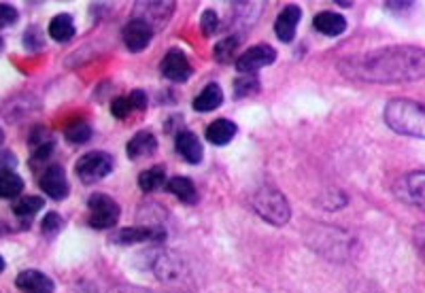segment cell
Instances as JSON below:
<instances>
[{
  "label": "cell",
  "instance_id": "cell-11",
  "mask_svg": "<svg viewBox=\"0 0 425 293\" xmlns=\"http://www.w3.org/2000/svg\"><path fill=\"white\" fill-rule=\"evenodd\" d=\"M160 73L172 83H183V81H187L191 77V64H189V60L185 58L183 51L170 49L164 56L162 64H160Z\"/></svg>",
  "mask_w": 425,
  "mask_h": 293
},
{
  "label": "cell",
  "instance_id": "cell-24",
  "mask_svg": "<svg viewBox=\"0 0 425 293\" xmlns=\"http://www.w3.org/2000/svg\"><path fill=\"white\" fill-rule=\"evenodd\" d=\"M24 192V181L20 175H15L13 170H7L0 177V196L5 200H13Z\"/></svg>",
  "mask_w": 425,
  "mask_h": 293
},
{
  "label": "cell",
  "instance_id": "cell-23",
  "mask_svg": "<svg viewBox=\"0 0 425 293\" xmlns=\"http://www.w3.org/2000/svg\"><path fill=\"white\" fill-rule=\"evenodd\" d=\"M164 185H168L164 166H151V168H147V170H143L139 175V187L143 192H158Z\"/></svg>",
  "mask_w": 425,
  "mask_h": 293
},
{
  "label": "cell",
  "instance_id": "cell-8",
  "mask_svg": "<svg viewBox=\"0 0 425 293\" xmlns=\"http://www.w3.org/2000/svg\"><path fill=\"white\" fill-rule=\"evenodd\" d=\"M277 60V51L274 47L270 45H253L249 47L245 54L239 56L236 60V70L241 75H255V70L264 68V66H270L272 62Z\"/></svg>",
  "mask_w": 425,
  "mask_h": 293
},
{
  "label": "cell",
  "instance_id": "cell-36",
  "mask_svg": "<svg viewBox=\"0 0 425 293\" xmlns=\"http://www.w3.org/2000/svg\"><path fill=\"white\" fill-rule=\"evenodd\" d=\"M15 164H18L15 156H13L11 151H7V149H5V151H3V170H7V166H11V168H13Z\"/></svg>",
  "mask_w": 425,
  "mask_h": 293
},
{
  "label": "cell",
  "instance_id": "cell-7",
  "mask_svg": "<svg viewBox=\"0 0 425 293\" xmlns=\"http://www.w3.org/2000/svg\"><path fill=\"white\" fill-rule=\"evenodd\" d=\"M398 198L410 206L425 211V170L404 175L398 183Z\"/></svg>",
  "mask_w": 425,
  "mask_h": 293
},
{
  "label": "cell",
  "instance_id": "cell-32",
  "mask_svg": "<svg viewBox=\"0 0 425 293\" xmlns=\"http://www.w3.org/2000/svg\"><path fill=\"white\" fill-rule=\"evenodd\" d=\"M18 11L11 7V5H7V3H3L0 5V24H3V28H7V26H13L15 22H18Z\"/></svg>",
  "mask_w": 425,
  "mask_h": 293
},
{
  "label": "cell",
  "instance_id": "cell-4",
  "mask_svg": "<svg viewBox=\"0 0 425 293\" xmlns=\"http://www.w3.org/2000/svg\"><path fill=\"white\" fill-rule=\"evenodd\" d=\"M122 208L120 204L104 194H91L87 198V225L94 230H109L120 221Z\"/></svg>",
  "mask_w": 425,
  "mask_h": 293
},
{
  "label": "cell",
  "instance_id": "cell-6",
  "mask_svg": "<svg viewBox=\"0 0 425 293\" xmlns=\"http://www.w3.org/2000/svg\"><path fill=\"white\" fill-rule=\"evenodd\" d=\"M166 238V230L162 225H132L122 227L111 234L115 244H141V242H162Z\"/></svg>",
  "mask_w": 425,
  "mask_h": 293
},
{
  "label": "cell",
  "instance_id": "cell-28",
  "mask_svg": "<svg viewBox=\"0 0 425 293\" xmlns=\"http://www.w3.org/2000/svg\"><path fill=\"white\" fill-rule=\"evenodd\" d=\"M239 37H228V39H222L217 45H215V58L220 62H230V58L234 56L236 47H239Z\"/></svg>",
  "mask_w": 425,
  "mask_h": 293
},
{
  "label": "cell",
  "instance_id": "cell-17",
  "mask_svg": "<svg viewBox=\"0 0 425 293\" xmlns=\"http://www.w3.org/2000/svg\"><path fill=\"white\" fill-rule=\"evenodd\" d=\"M312 26L317 32H322L324 37H338L347 30V22L343 15L334 13V11H322L317 13L312 20Z\"/></svg>",
  "mask_w": 425,
  "mask_h": 293
},
{
  "label": "cell",
  "instance_id": "cell-12",
  "mask_svg": "<svg viewBox=\"0 0 425 293\" xmlns=\"http://www.w3.org/2000/svg\"><path fill=\"white\" fill-rule=\"evenodd\" d=\"M15 287L22 293H56L53 280L41 270H24L15 278Z\"/></svg>",
  "mask_w": 425,
  "mask_h": 293
},
{
  "label": "cell",
  "instance_id": "cell-27",
  "mask_svg": "<svg viewBox=\"0 0 425 293\" xmlns=\"http://www.w3.org/2000/svg\"><path fill=\"white\" fill-rule=\"evenodd\" d=\"M260 92V79L255 75H239L234 81V96L247 98Z\"/></svg>",
  "mask_w": 425,
  "mask_h": 293
},
{
  "label": "cell",
  "instance_id": "cell-2",
  "mask_svg": "<svg viewBox=\"0 0 425 293\" xmlns=\"http://www.w3.org/2000/svg\"><path fill=\"white\" fill-rule=\"evenodd\" d=\"M383 117L395 134L425 140V104L408 98H393L387 102Z\"/></svg>",
  "mask_w": 425,
  "mask_h": 293
},
{
  "label": "cell",
  "instance_id": "cell-22",
  "mask_svg": "<svg viewBox=\"0 0 425 293\" xmlns=\"http://www.w3.org/2000/svg\"><path fill=\"white\" fill-rule=\"evenodd\" d=\"M49 37L58 43H66L75 37V22L68 13H60L49 24Z\"/></svg>",
  "mask_w": 425,
  "mask_h": 293
},
{
  "label": "cell",
  "instance_id": "cell-31",
  "mask_svg": "<svg viewBox=\"0 0 425 293\" xmlns=\"http://www.w3.org/2000/svg\"><path fill=\"white\" fill-rule=\"evenodd\" d=\"M200 26H202L204 37H212V32H215V30L220 28V18H217V13L212 11V9H206V11L202 13V22H200Z\"/></svg>",
  "mask_w": 425,
  "mask_h": 293
},
{
  "label": "cell",
  "instance_id": "cell-26",
  "mask_svg": "<svg viewBox=\"0 0 425 293\" xmlns=\"http://www.w3.org/2000/svg\"><path fill=\"white\" fill-rule=\"evenodd\" d=\"M43 206H45V200H43V198H39V196H24V198H20V200L15 202L13 213H15L18 217H22V219H26V217L37 215Z\"/></svg>",
  "mask_w": 425,
  "mask_h": 293
},
{
  "label": "cell",
  "instance_id": "cell-13",
  "mask_svg": "<svg viewBox=\"0 0 425 293\" xmlns=\"http://www.w3.org/2000/svg\"><path fill=\"white\" fill-rule=\"evenodd\" d=\"M300 18H302V11H300L298 5H287V7L277 15L274 32H277V37H279L283 43H291V41H293L296 30H298V24H300Z\"/></svg>",
  "mask_w": 425,
  "mask_h": 293
},
{
  "label": "cell",
  "instance_id": "cell-25",
  "mask_svg": "<svg viewBox=\"0 0 425 293\" xmlns=\"http://www.w3.org/2000/svg\"><path fill=\"white\" fill-rule=\"evenodd\" d=\"M64 136L70 144H85L91 138V125L83 119L70 121L64 130Z\"/></svg>",
  "mask_w": 425,
  "mask_h": 293
},
{
  "label": "cell",
  "instance_id": "cell-14",
  "mask_svg": "<svg viewBox=\"0 0 425 293\" xmlns=\"http://www.w3.org/2000/svg\"><path fill=\"white\" fill-rule=\"evenodd\" d=\"M175 146H177L179 156L187 164H200L202 162L204 149H202V144H200V140H198V136L194 132H189V130L179 132L177 138H175Z\"/></svg>",
  "mask_w": 425,
  "mask_h": 293
},
{
  "label": "cell",
  "instance_id": "cell-33",
  "mask_svg": "<svg viewBox=\"0 0 425 293\" xmlns=\"http://www.w3.org/2000/svg\"><path fill=\"white\" fill-rule=\"evenodd\" d=\"M24 45H26L28 49H39V47L43 45V35H41V30H39V28H30V30L24 35Z\"/></svg>",
  "mask_w": 425,
  "mask_h": 293
},
{
  "label": "cell",
  "instance_id": "cell-9",
  "mask_svg": "<svg viewBox=\"0 0 425 293\" xmlns=\"http://www.w3.org/2000/svg\"><path fill=\"white\" fill-rule=\"evenodd\" d=\"M153 26L149 22H145L143 18H132L124 30H122V39H124V45L132 51V54H139L143 49L149 47L151 39H153Z\"/></svg>",
  "mask_w": 425,
  "mask_h": 293
},
{
  "label": "cell",
  "instance_id": "cell-1",
  "mask_svg": "<svg viewBox=\"0 0 425 293\" xmlns=\"http://www.w3.org/2000/svg\"><path fill=\"white\" fill-rule=\"evenodd\" d=\"M343 77L362 83H410L425 77V49L391 45L368 54H353L338 62Z\"/></svg>",
  "mask_w": 425,
  "mask_h": 293
},
{
  "label": "cell",
  "instance_id": "cell-19",
  "mask_svg": "<svg viewBox=\"0 0 425 293\" xmlns=\"http://www.w3.org/2000/svg\"><path fill=\"white\" fill-rule=\"evenodd\" d=\"M224 104V89L220 83H208L196 98H194V108L198 113H210Z\"/></svg>",
  "mask_w": 425,
  "mask_h": 293
},
{
  "label": "cell",
  "instance_id": "cell-29",
  "mask_svg": "<svg viewBox=\"0 0 425 293\" xmlns=\"http://www.w3.org/2000/svg\"><path fill=\"white\" fill-rule=\"evenodd\" d=\"M132 111H134V106H132L130 96H120L111 102V113L118 119H126L128 115H132Z\"/></svg>",
  "mask_w": 425,
  "mask_h": 293
},
{
  "label": "cell",
  "instance_id": "cell-30",
  "mask_svg": "<svg viewBox=\"0 0 425 293\" xmlns=\"http://www.w3.org/2000/svg\"><path fill=\"white\" fill-rule=\"evenodd\" d=\"M62 225H64V219H62L58 213H47V215L43 217L41 230H43V234L53 236V234H58V232L62 230Z\"/></svg>",
  "mask_w": 425,
  "mask_h": 293
},
{
  "label": "cell",
  "instance_id": "cell-35",
  "mask_svg": "<svg viewBox=\"0 0 425 293\" xmlns=\"http://www.w3.org/2000/svg\"><path fill=\"white\" fill-rule=\"evenodd\" d=\"M130 100H132L134 111H145V108H147V96H145L143 89H134V92L130 94Z\"/></svg>",
  "mask_w": 425,
  "mask_h": 293
},
{
  "label": "cell",
  "instance_id": "cell-5",
  "mask_svg": "<svg viewBox=\"0 0 425 293\" xmlns=\"http://www.w3.org/2000/svg\"><path fill=\"white\" fill-rule=\"evenodd\" d=\"M115 166V160L111 154H104V151H91L85 154L83 158H79V162L75 164V173L81 179V183L91 185L102 181L106 175H111Z\"/></svg>",
  "mask_w": 425,
  "mask_h": 293
},
{
  "label": "cell",
  "instance_id": "cell-34",
  "mask_svg": "<svg viewBox=\"0 0 425 293\" xmlns=\"http://www.w3.org/2000/svg\"><path fill=\"white\" fill-rule=\"evenodd\" d=\"M414 247H417L419 255H421L423 261H425V223L414 230Z\"/></svg>",
  "mask_w": 425,
  "mask_h": 293
},
{
  "label": "cell",
  "instance_id": "cell-15",
  "mask_svg": "<svg viewBox=\"0 0 425 293\" xmlns=\"http://www.w3.org/2000/svg\"><path fill=\"white\" fill-rule=\"evenodd\" d=\"M156 149H158V138H156L151 132H147V130L137 132V134L128 140V144H126V154H128L130 160L149 158V156L156 154Z\"/></svg>",
  "mask_w": 425,
  "mask_h": 293
},
{
  "label": "cell",
  "instance_id": "cell-16",
  "mask_svg": "<svg viewBox=\"0 0 425 293\" xmlns=\"http://www.w3.org/2000/svg\"><path fill=\"white\" fill-rule=\"evenodd\" d=\"M175 9V3H139L137 11L143 13V20L153 26V30H160L166 26V20L170 18Z\"/></svg>",
  "mask_w": 425,
  "mask_h": 293
},
{
  "label": "cell",
  "instance_id": "cell-21",
  "mask_svg": "<svg viewBox=\"0 0 425 293\" xmlns=\"http://www.w3.org/2000/svg\"><path fill=\"white\" fill-rule=\"evenodd\" d=\"M153 270H156V274H158L160 280L179 278V274H181V259L177 255H172V253H162L153 261Z\"/></svg>",
  "mask_w": 425,
  "mask_h": 293
},
{
  "label": "cell",
  "instance_id": "cell-10",
  "mask_svg": "<svg viewBox=\"0 0 425 293\" xmlns=\"http://www.w3.org/2000/svg\"><path fill=\"white\" fill-rule=\"evenodd\" d=\"M41 189L45 192V196H49L51 200L60 202L64 198H68V192H70V185H68V179H66V173L60 164H51L45 168L41 181H39Z\"/></svg>",
  "mask_w": 425,
  "mask_h": 293
},
{
  "label": "cell",
  "instance_id": "cell-20",
  "mask_svg": "<svg viewBox=\"0 0 425 293\" xmlns=\"http://www.w3.org/2000/svg\"><path fill=\"white\" fill-rule=\"evenodd\" d=\"M166 189L175 198H179L183 204H196L198 202V189L191 183V179H187V177H172V179H168Z\"/></svg>",
  "mask_w": 425,
  "mask_h": 293
},
{
  "label": "cell",
  "instance_id": "cell-18",
  "mask_svg": "<svg viewBox=\"0 0 425 293\" xmlns=\"http://www.w3.org/2000/svg\"><path fill=\"white\" fill-rule=\"evenodd\" d=\"M239 127L234 121L230 119H215L208 127H206V140L215 146H226L228 142H232V138L236 136Z\"/></svg>",
  "mask_w": 425,
  "mask_h": 293
},
{
  "label": "cell",
  "instance_id": "cell-3",
  "mask_svg": "<svg viewBox=\"0 0 425 293\" xmlns=\"http://www.w3.org/2000/svg\"><path fill=\"white\" fill-rule=\"evenodd\" d=\"M251 204H253V211L264 221H268L270 225H277V227L285 225L291 217L289 202L277 187H260L253 194Z\"/></svg>",
  "mask_w": 425,
  "mask_h": 293
}]
</instances>
